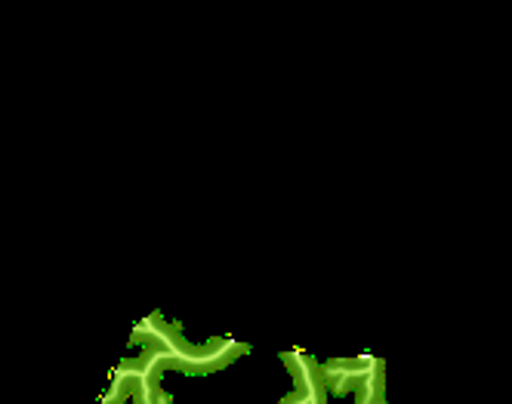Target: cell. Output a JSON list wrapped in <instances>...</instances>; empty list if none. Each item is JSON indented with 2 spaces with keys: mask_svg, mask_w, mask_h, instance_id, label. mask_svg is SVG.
Instances as JSON below:
<instances>
[{
  "mask_svg": "<svg viewBox=\"0 0 512 404\" xmlns=\"http://www.w3.org/2000/svg\"><path fill=\"white\" fill-rule=\"evenodd\" d=\"M130 395H133V358H124L112 371V377H108V392L102 404H124L130 401Z\"/></svg>",
  "mask_w": 512,
  "mask_h": 404,
  "instance_id": "cell-6",
  "label": "cell"
},
{
  "mask_svg": "<svg viewBox=\"0 0 512 404\" xmlns=\"http://www.w3.org/2000/svg\"><path fill=\"white\" fill-rule=\"evenodd\" d=\"M377 355H355V358H331V361H321V374H324V386L327 395L334 398H346L355 392L358 380L364 377V371L374 364Z\"/></svg>",
  "mask_w": 512,
  "mask_h": 404,
  "instance_id": "cell-4",
  "label": "cell"
},
{
  "mask_svg": "<svg viewBox=\"0 0 512 404\" xmlns=\"http://www.w3.org/2000/svg\"><path fill=\"white\" fill-rule=\"evenodd\" d=\"M278 404H315V401H309V398H306L303 392H297V389H294V392H290L287 398H281Z\"/></svg>",
  "mask_w": 512,
  "mask_h": 404,
  "instance_id": "cell-7",
  "label": "cell"
},
{
  "mask_svg": "<svg viewBox=\"0 0 512 404\" xmlns=\"http://www.w3.org/2000/svg\"><path fill=\"white\" fill-rule=\"evenodd\" d=\"M164 361L152 346H142L139 355H133V404H173V398L164 392L161 377H164Z\"/></svg>",
  "mask_w": 512,
  "mask_h": 404,
  "instance_id": "cell-2",
  "label": "cell"
},
{
  "mask_svg": "<svg viewBox=\"0 0 512 404\" xmlns=\"http://www.w3.org/2000/svg\"><path fill=\"white\" fill-rule=\"evenodd\" d=\"M355 404H386V361L374 358V364L364 371L355 386Z\"/></svg>",
  "mask_w": 512,
  "mask_h": 404,
  "instance_id": "cell-5",
  "label": "cell"
},
{
  "mask_svg": "<svg viewBox=\"0 0 512 404\" xmlns=\"http://www.w3.org/2000/svg\"><path fill=\"white\" fill-rule=\"evenodd\" d=\"M281 364L287 367L290 380H294V389L303 392L309 401L315 404H327V386H324V374H321V361L303 349H290L281 352Z\"/></svg>",
  "mask_w": 512,
  "mask_h": 404,
  "instance_id": "cell-3",
  "label": "cell"
},
{
  "mask_svg": "<svg viewBox=\"0 0 512 404\" xmlns=\"http://www.w3.org/2000/svg\"><path fill=\"white\" fill-rule=\"evenodd\" d=\"M133 343L136 346H152L158 352V358L164 361L167 371H179L189 377H204V374H216L229 367L232 361H238L241 355L250 352L247 343H235L229 337H213L201 346L182 340V334L167 324L161 315H149L142 318L133 327Z\"/></svg>",
  "mask_w": 512,
  "mask_h": 404,
  "instance_id": "cell-1",
  "label": "cell"
},
{
  "mask_svg": "<svg viewBox=\"0 0 512 404\" xmlns=\"http://www.w3.org/2000/svg\"><path fill=\"white\" fill-rule=\"evenodd\" d=\"M386 404H389V401H386Z\"/></svg>",
  "mask_w": 512,
  "mask_h": 404,
  "instance_id": "cell-8",
  "label": "cell"
}]
</instances>
